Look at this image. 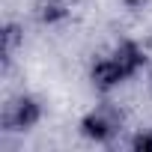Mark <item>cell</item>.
<instances>
[{
  "label": "cell",
  "mask_w": 152,
  "mask_h": 152,
  "mask_svg": "<svg viewBox=\"0 0 152 152\" xmlns=\"http://www.w3.org/2000/svg\"><path fill=\"white\" fill-rule=\"evenodd\" d=\"M143 69H146V51L134 39H122L110 51H104V54H99L93 60V66H90V84H93L96 93L107 96V93L119 90L122 84L134 81Z\"/></svg>",
  "instance_id": "cell-1"
},
{
  "label": "cell",
  "mask_w": 152,
  "mask_h": 152,
  "mask_svg": "<svg viewBox=\"0 0 152 152\" xmlns=\"http://www.w3.org/2000/svg\"><path fill=\"white\" fill-rule=\"evenodd\" d=\"M122 128H125V113H122V107L113 104V102H99V104H93V107L81 116V122H78L81 137L90 140V143H96V146L113 143V140L122 134Z\"/></svg>",
  "instance_id": "cell-2"
},
{
  "label": "cell",
  "mask_w": 152,
  "mask_h": 152,
  "mask_svg": "<svg viewBox=\"0 0 152 152\" xmlns=\"http://www.w3.org/2000/svg\"><path fill=\"white\" fill-rule=\"evenodd\" d=\"M45 119V104L33 93H15L3 102L0 110V131L3 134H27Z\"/></svg>",
  "instance_id": "cell-3"
},
{
  "label": "cell",
  "mask_w": 152,
  "mask_h": 152,
  "mask_svg": "<svg viewBox=\"0 0 152 152\" xmlns=\"http://www.w3.org/2000/svg\"><path fill=\"white\" fill-rule=\"evenodd\" d=\"M72 6L69 0H36L33 3V18L42 24V27H57L69 18Z\"/></svg>",
  "instance_id": "cell-4"
},
{
  "label": "cell",
  "mask_w": 152,
  "mask_h": 152,
  "mask_svg": "<svg viewBox=\"0 0 152 152\" xmlns=\"http://www.w3.org/2000/svg\"><path fill=\"white\" fill-rule=\"evenodd\" d=\"M24 48V27L18 21H6L0 27V54H3V69L12 66V60L18 57V51Z\"/></svg>",
  "instance_id": "cell-5"
},
{
  "label": "cell",
  "mask_w": 152,
  "mask_h": 152,
  "mask_svg": "<svg viewBox=\"0 0 152 152\" xmlns=\"http://www.w3.org/2000/svg\"><path fill=\"white\" fill-rule=\"evenodd\" d=\"M131 149H134V152H152V125H149V128H140V131L131 137Z\"/></svg>",
  "instance_id": "cell-6"
}]
</instances>
